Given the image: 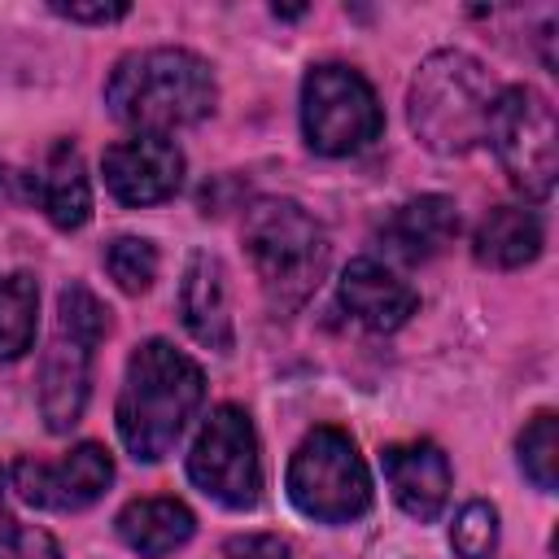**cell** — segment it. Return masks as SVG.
Segmentation results:
<instances>
[{"mask_svg":"<svg viewBox=\"0 0 559 559\" xmlns=\"http://www.w3.org/2000/svg\"><path fill=\"white\" fill-rule=\"evenodd\" d=\"M201 397H205V376L183 349H175L162 336L135 345L114 411L127 454L140 463L166 459L170 445L183 437L188 419L197 415Z\"/></svg>","mask_w":559,"mask_h":559,"instance_id":"6da1fadb","label":"cell"},{"mask_svg":"<svg viewBox=\"0 0 559 559\" xmlns=\"http://www.w3.org/2000/svg\"><path fill=\"white\" fill-rule=\"evenodd\" d=\"M218 100L210 66L188 48H140L127 52L109 83L105 105L118 122L140 135H166L175 127L201 122Z\"/></svg>","mask_w":559,"mask_h":559,"instance_id":"7a4b0ae2","label":"cell"},{"mask_svg":"<svg viewBox=\"0 0 559 559\" xmlns=\"http://www.w3.org/2000/svg\"><path fill=\"white\" fill-rule=\"evenodd\" d=\"M493 96H498V87H493L485 61H476L463 48H441L411 79V96H406L411 131L419 135L424 148H432L441 157L467 153L472 144L485 140Z\"/></svg>","mask_w":559,"mask_h":559,"instance_id":"3957f363","label":"cell"},{"mask_svg":"<svg viewBox=\"0 0 559 559\" xmlns=\"http://www.w3.org/2000/svg\"><path fill=\"white\" fill-rule=\"evenodd\" d=\"M245 249L275 310L301 306L328 271V236L297 201H258L245 214Z\"/></svg>","mask_w":559,"mask_h":559,"instance_id":"277c9868","label":"cell"},{"mask_svg":"<svg viewBox=\"0 0 559 559\" xmlns=\"http://www.w3.org/2000/svg\"><path fill=\"white\" fill-rule=\"evenodd\" d=\"M109 328L105 301L87 284H66L57 297V336L39 367V411L48 432H70L87 406L92 349Z\"/></svg>","mask_w":559,"mask_h":559,"instance_id":"5b68a950","label":"cell"},{"mask_svg":"<svg viewBox=\"0 0 559 559\" xmlns=\"http://www.w3.org/2000/svg\"><path fill=\"white\" fill-rule=\"evenodd\" d=\"M288 498L319 524H349L371 507L367 463L345 428H314L288 459Z\"/></svg>","mask_w":559,"mask_h":559,"instance_id":"8992f818","label":"cell"},{"mask_svg":"<svg viewBox=\"0 0 559 559\" xmlns=\"http://www.w3.org/2000/svg\"><path fill=\"white\" fill-rule=\"evenodd\" d=\"M485 140L493 144L515 192H524L528 201L550 197L555 170H559V148H555L559 131H555V109L537 87H528V83L502 87L493 96Z\"/></svg>","mask_w":559,"mask_h":559,"instance_id":"52a82bcc","label":"cell"},{"mask_svg":"<svg viewBox=\"0 0 559 559\" xmlns=\"http://www.w3.org/2000/svg\"><path fill=\"white\" fill-rule=\"evenodd\" d=\"M384 127L371 83L349 66H314L301 79V131L323 157H349L367 148Z\"/></svg>","mask_w":559,"mask_h":559,"instance_id":"ba28073f","label":"cell"},{"mask_svg":"<svg viewBox=\"0 0 559 559\" xmlns=\"http://www.w3.org/2000/svg\"><path fill=\"white\" fill-rule=\"evenodd\" d=\"M188 476L205 498H214L231 511L258 507V498H262L258 432L240 406L227 402V406L210 411V419L201 424V432L188 450Z\"/></svg>","mask_w":559,"mask_h":559,"instance_id":"9c48e42d","label":"cell"},{"mask_svg":"<svg viewBox=\"0 0 559 559\" xmlns=\"http://www.w3.org/2000/svg\"><path fill=\"white\" fill-rule=\"evenodd\" d=\"M114 480V459L105 445L83 441L61 459H17L9 472L13 493L39 511H83Z\"/></svg>","mask_w":559,"mask_h":559,"instance_id":"30bf717a","label":"cell"},{"mask_svg":"<svg viewBox=\"0 0 559 559\" xmlns=\"http://www.w3.org/2000/svg\"><path fill=\"white\" fill-rule=\"evenodd\" d=\"M105 188L122 205H157L183 183V153L166 135H131L105 148Z\"/></svg>","mask_w":559,"mask_h":559,"instance_id":"8fae6325","label":"cell"},{"mask_svg":"<svg viewBox=\"0 0 559 559\" xmlns=\"http://www.w3.org/2000/svg\"><path fill=\"white\" fill-rule=\"evenodd\" d=\"M380 467H384V480L397 498V507L428 524L445 511V498H450V459L441 454V445L432 441H397V445H384L380 454Z\"/></svg>","mask_w":559,"mask_h":559,"instance_id":"7c38bea8","label":"cell"},{"mask_svg":"<svg viewBox=\"0 0 559 559\" xmlns=\"http://www.w3.org/2000/svg\"><path fill=\"white\" fill-rule=\"evenodd\" d=\"M336 297L341 306L349 310L354 323L371 328V332H393L402 328L419 297L406 280H397L389 266H380L376 258H354L345 271H341V284H336Z\"/></svg>","mask_w":559,"mask_h":559,"instance_id":"4fadbf2b","label":"cell"},{"mask_svg":"<svg viewBox=\"0 0 559 559\" xmlns=\"http://www.w3.org/2000/svg\"><path fill=\"white\" fill-rule=\"evenodd\" d=\"M179 314L192 341L205 349L227 354L231 349V301H227V271L214 253H192L183 284H179Z\"/></svg>","mask_w":559,"mask_h":559,"instance_id":"5bb4252c","label":"cell"},{"mask_svg":"<svg viewBox=\"0 0 559 559\" xmlns=\"http://www.w3.org/2000/svg\"><path fill=\"white\" fill-rule=\"evenodd\" d=\"M31 192L39 201V210L48 214L52 227L61 231H74L92 218V183H87V166H83V153L74 140H57L35 179H31Z\"/></svg>","mask_w":559,"mask_h":559,"instance_id":"9a60e30c","label":"cell"},{"mask_svg":"<svg viewBox=\"0 0 559 559\" xmlns=\"http://www.w3.org/2000/svg\"><path fill=\"white\" fill-rule=\"evenodd\" d=\"M454 236H459V210H454L450 197H437V192L397 205V210L384 218V227H380L384 249H389L393 258H402V262H428V258H437Z\"/></svg>","mask_w":559,"mask_h":559,"instance_id":"2e32d148","label":"cell"},{"mask_svg":"<svg viewBox=\"0 0 559 559\" xmlns=\"http://www.w3.org/2000/svg\"><path fill=\"white\" fill-rule=\"evenodd\" d=\"M192 533H197V515L179 498H135L118 511V537L144 559H162L179 550Z\"/></svg>","mask_w":559,"mask_h":559,"instance_id":"e0dca14e","label":"cell"},{"mask_svg":"<svg viewBox=\"0 0 559 559\" xmlns=\"http://www.w3.org/2000/svg\"><path fill=\"white\" fill-rule=\"evenodd\" d=\"M472 253L480 266L515 271L542 253V218L528 205H498L480 218Z\"/></svg>","mask_w":559,"mask_h":559,"instance_id":"ac0fdd59","label":"cell"},{"mask_svg":"<svg viewBox=\"0 0 559 559\" xmlns=\"http://www.w3.org/2000/svg\"><path fill=\"white\" fill-rule=\"evenodd\" d=\"M39 319V284L26 271L0 275V358L13 362L31 349Z\"/></svg>","mask_w":559,"mask_h":559,"instance_id":"d6986e66","label":"cell"},{"mask_svg":"<svg viewBox=\"0 0 559 559\" xmlns=\"http://www.w3.org/2000/svg\"><path fill=\"white\" fill-rule=\"evenodd\" d=\"M520 472L542 489L555 493L559 480V419L555 411H537L520 432Z\"/></svg>","mask_w":559,"mask_h":559,"instance_id":"ffe728a7","label":"cell"},{"mask_svg":"<svg viewBox=\"0 0 559 559\" xmlns=\"http://www.w3.org/2000/svg\"><path fill=\"white\" fill-rule=\"evenodd\" d=\"M105 271L122 293H144L157 280V249L140 236H118L105 245Z\"/></svg>","mask_w":559,"mask_h":559,"instance_id":"44dd1931","label":"cell"},{"mask_svg":"<svg viewBox=\"0 0 559 559\" xmlns=\"http://www.w3.org/2000/svg\"><path fill=\"white\" fill-rule=\"evenodd\" d=\"M450 546L459 559H493L498 550V511L489 502H467L450 528Z\"/></svg>","mask_w":559,"mask_h":559,"instance_id":"7402d4cb","label":"cell"},{"mask_svg":"<svg viewBox=\"0 0 559 559\" xmlns=\"http://www.w3.org/2000/svg\"><path fill=\"white\" fill-rule=\"evenodd\" d=\"M0 559H61V550H57L52 533L26 524V528H13V533L0 542Z\"/></svg>","mask_w":559,"mask_h":559,"instance_id":"603a6c76","label":"cell"},{"mask_svg":"<svg viewBox=\"0 0 559 559\" xmlns=\"http://www.w3.org/2000/svg\"><path fill=\"white\" fill-rule=\"evenodd\" d=\"M223 559H288V546L275 533H245L223 546Z\"/></svg>","mask_w":559,"mask_h":559,"instance_id":"cb8c5ba5","label":"cell"},{"mask_svg":"<svg viewBox=\"0 0 559 559\" xmlns=\"http://www.w3.org/2000/svg\"><path fill=\"white\" fill-rule=\"evenodd\" d=\"M52 13H61V17H70V22H118V17H127L131 9L127 4H66V0H52Z\"/></svg>","mask_w":559,"mask_h":559,"instance_id":"d4e9b609","label":"cell"},{"mask_svg":"<svg viewBox=\"0 0 559 559\" xmlns=\"http://www.w3.org/2000/svg\"><path fill=\"white\" fill-rule=\"evenodd\" d=\"M13 533V520H9V507H4V472H0V542Z\"/></svg>","mask_w":559,"mask_h":559,"instance_id":"484cf974","label":"cell"}]
</instances>
